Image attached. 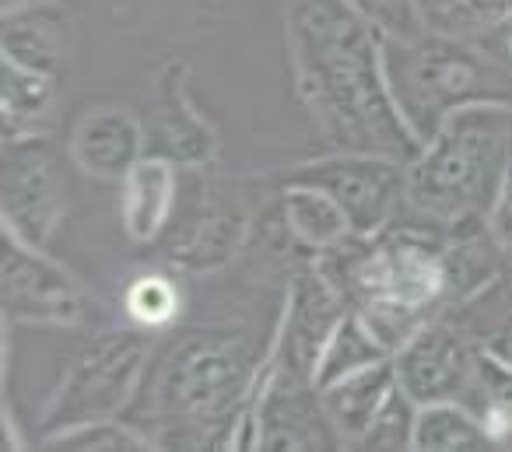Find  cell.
Instances as JSON below:
<instances>
[{"label":"cell","mask_w":512,"mask_h":452,"mask_svg":"<svg viewBox=\"0 0 512 452\" xmlns=\"http://www.w3.org/2000/svg\"><path fill=\"white\" fill-rule=\"evenodd\" d=\"M484 221H488V232H491V239H495V246L502 249L505 260L512 263V165H509V172H505L502 186H498V193H495V204H491Z\"/></svg>","instance_id":"f1b7e54d"},{"label":"cell","mask_w":512,"mask_h":452,"mask_svg":"<svg viewBox=\"0 0 512 452\" xmlns=\"http://www.w3.org/2000/svg\"><path fill=\"white\" fill-rule=\"evenodd\" d=\"M249 228H253V218H249V207L246 200H239V193L197 179L193 200L183 204V197H179V211L162 239L165 260L183 274L221 270L242 253Z\"/></svg>","instance_id":"8fae6325"},{"label":"cell","mask_w":512,"mask_h":452,"mask_svg":"<svg viewBox=\"0 0 512 452\" xmlns=\"http://www.w3.org/2000/svg\"><path fill=\"white\" fill-rule=\"evenodd\" d=\"M418 410H421V403H414L411 396L397 386L390 393V400L383 403V410L376 414V421L358 438L355 449H414Z\"/></svg>","instance_id":"4316f807"},{"label":"cell","mask_w":512,"mask_h":452,"mask_svg":"<svg viewBox=\"0 0 512 452\" xmlns=\"http://www.w3.org/2000/svg\"><path fill=\"white\" fill-rule=\"evenodd\" d=\"M344 316H348V302L330 284V277L320 270V263L299 260V267L288 277L285 305H281L278 323H274L267 368L316 386L320 354Z\"/></svg>","instance_id":"30bf717a"},{"label":"cell","mask_w":512,"mask_h":452,"mask_svg":"<svg viewBox=\"0 0 512 452\" xmlns=\"http://www.w3.org/2000/svg\"><path fill=\"white\" fill-rule=\"evenodd\" d=\"M393 358L390 347L379 340V333L365 323L358 312L348 309V316L341 319V326L334 330V337L327 340L320 354V365H316V389L330 386V382L344 379L351 372H362L369 365Z\"/></svg>","instance_id":"603a6c76"},{"label":"cell","mask_w":512,"mask_h":452,"mask_svg":"<svg viewBox=\"0 0 512 452\" xmlns=\"http://www.w3.org/2000/svg\"><path fill=\"white\" fill-rule=\"evenodd\" d=\"M43 445L53 449H81V452H99V449H155L141 428L127 421V417H102V421H88L78 428L57 431V435L43 438Z\"/></svg>","instance_id":"484cf974"},{"label":"cell","mask_w":512,"mask_h":452,"mask_svg":"<svg viewBox=\"0 0 512 452\" xmlns=\"http://www.w3.org/2000/svg\"><path fill=\"white\" fill-rule=\"evenodd\" d=\"M155 354V333L141 326H109L88 337L60 372L57 386L50 389L43 414H39V442L57 431L78 428L102 417H123L141 393Z\"/></svg>","instance_id":"8992f818"},{"label":"cell","mask_w":512,"mask_h":452,"mask_svg":"<svg viewBox=\"0 0 512 452\" xmlns=\"http://www.w3.org/2000/svg\"><path fill=\"white\" fill-rule=\"evenodd\" d=\"M0 305L8 326H85L95 312L92 295L78 274L53 260L50 249L22 242L4 228H0Z\"/></svg>","instance_id":"9c48e42d"},{"label":"cell","mask_w":512,"mask_h":452,"mask_svg":"<svg viewBox=\"0 0 512 452\" xmlns=\"http://www.w3.org/2000/svg\"><path fill=\"white\" fill-rule=\"evenodd\" d=\"M60 109L57 74L25 67L0 57V123L4 137H43L53 134Z\"/></svg>","instance_id":"e0dca14e"},{"label":"cell","mask_w":512,"mask_h":452,"mask_svg":"<svg viewBox=\"0 0 512 452\" xmlns=\"http://www.w3.org/2000/svg\"><path fill=\"white\" fill-rule=\"evenodd\" d=\"M186 309V288L179 277L162 274V270H151V274H141L127 284L123 291V316L127 323L141 326L148 333H162L183 316Z\"/></svg>","instance_id":"cb8c5ba5"},{"label":"cell","mask_w":512,"mask_h":452,"mask_svg":"<svg viewBox=\"0 0 512 452\" xmlns=\"http://www.w3.org/2000/svg\"><path fill=\"white\" fill-rule=\"evenodd\" d=\"M393 389H397L393 358L323 386L320 403H323V410H327L330 428L337 431V442L358 445V438H362L365 428L376 421V414L383 410V403L390 400Z\"/></svg>","instance_id":"ac0fdd59"},{"label":"cell","mask_w":512,"mask_h":452,"mask_svg":"<svg viewBox=\"0 0 512 452\" xmlns=\"http://www.w3.org/2000/svg\"><path fill=\"white\" fill-rule=\"evenodd\" d=\"M355 8L372 29H379L383 39H414L425 32L414 0H344Z\"/></svg>","instance_id":"83f0119b"},{"label":"cell","mask_w":512,"mask_h":452,"mask_svg":"<svg viewBox=\"0 0 512 452\" xmlns=\"http://www.w3.org/2000/svg\"><path fill=\"white\" fill-rule=\"evenodd\" d=\"M183 172L165 158L144 155L120 183V228L134 246H158L183 197Z\"/></svg>","instance_id":"9a60e30c"},{"label":"cell","mask_w":512,"mask_h":452,"mask_svg":"<svg viewBox=\"0 0 512 452\" xmlns=\"http://www.w3.org/2000/svg\"><path fill=\"white\" fill-rule=\"evenodd\" d=\"M281 8L295 95L330 151L411 162L421 144L393 102L379 29L344 0H285Z\"/></svg>","instance_id":"6da1fadb"},{"label":"cell","mask_w":512,"mask_h":452,"mask_svg":"<svg viewBox=\"0 0 512 452\" xmlns=\"http://www.w3.org/2000/svg\"><path fill=\"white\" fill-rule=\"evenodd\" d=\"M274 330L200 326L155 344L141 393L127 417L155 449H235L242 414L271 354Z\"/></svg>","instance_id":"7a4b0ae2"},{"label":"cell","mask_w":512,"mask_h":452,"mask_svg":"<svg viewBox=\"0 0 512 452\" xmlns=\"http://www.w3.org/2000/svg\"><path fill=\"white\" fill-rule=\"evenodd\" d=\"M467 407L481 414L495 445H512V368L481 351V368Z\"/></svg>","instance_id":"d4e9b609"},{"label":"cell","mask_w":512,"mask_h":452,"mask_svg":"<svg viewBox=\"0 0 512 452\" xmlns=\"http://www.w3.org/2000/svg\"><path fill=\"white\" fill-rule=\"evenodd\" d=\"M316 263L390 351L449 312L446 232L411 214L372 235H348Z\"/></svg>","instance_id":"3957f363"},{"label":"cell","mask_w":512,"mask_h":452,"mask_svg":"<svg viewBox=\"0 0 512 452\" xmlns=\"http://www.w3.org/2000/svg\"><path fill=\"white\" fill-rule=\"evenodd\" d=\"M190 64L172 57L158 74L155 102L141 116L144 120V155L165 158L179 169H207L218 162V130L204 120L197 106L190 102Z\"/></svg>","instance_id":"4fadbf2b"},{"label":"cell","mask_w":512,"mask_h":452,"mask_svg":"<svg viewBox=\"0 0 512 452\" xmlns=\"http://www.w3.org/2000/svg\"><path fill=\"white\" fill-rule=\"evenodd\" d=\"M425 32L453 39H495L512 22V0H414Z\"/></svg>","instance_id":"7402d4cb"},{"label":"cell","mask_w":512,"mask_h":452,"mask_svg":"<svg viewBox=\"0 0 512 452\" xmlns=\"http://www.w3.org/2000/svg\"><path fill=\"white\" fill-rule=\"evenodd\" d=\"M67 155L78 172L102 183H123L130 169L144 158V120L113 102L88 106L74 120Z\"/></svg>","instance_id":"5bb4252c"},{"label":"cell","mask_w":512,"mask_h":452,"mask_svg":"<svg viewBox=\"0 0 512 452\" xmlns=\"http://www.w3.org/2000/svg\"><path fill=\"white\" fill-rule=\"evenodd\" d=\"M414 449L456 452V449H498V445L474 407H467L460 400H442V403H425L418 410Z\"/></svg>","instance_id":"44dd1931"},{"label":"cell","mask_w":512,"mask_h":452,"mask_svg":"<svg viewBox=\"0 0 512 452\" xmlns=\"http://www.w3.org/2000/svg\"><path fill=\"white\" fill-rule=\"evenodd\" d=\"M281 183H306L330 193L348 214L351 232L372 235L407 211V162L372 151H330L302 162Z\"/></svg>","instance_id":"ba28073f"},{"label":"cell","mask_w":512,"mask_h":452,"mask_svg":"<svg viewBox=\"0 0 512 452\" xmlns=\"http://www.w3.org/2000/svg\"><path fill=\"white\" fill-rule=\"evenodd\" d=\"M67 162L71 155L43 137H4L0 158V218L4 232L50 249L67 218Z\"/></svg>","instance_id":"52a82bcc"},{"label":"cell","mask_w":512,"mask_h":452,"mask_svg":"<svg viewBox=\"0 0 512 452\" xmlns=\"http://www.w3.org/2000/svg\"><path fill=\"white\" fill-rule=\"evenodd\" d=\"M71 46V22L46 4L25 8L18 15H4V57L18 60V64L60 78L67 57H71Z\"/></svg>","instance_id":"d6986e66"},{"label":"cell","mask_w":512,"mask_h":452,"mask_svg":"<svg viewBox=\"0 0 512 452\" xmlns=\"http://www.w3.org/2000/svg\"><path fill=\"white\" fill-rule=\"evenodd\" d=\"M477 368H481V347L460 330L449 312L435 316L393 351L397 386L421 407L442 400L467 403L474 393Z\"/></svg>","instance_id":"7c38bea8"},{"label":"cell","mask_w":512,"mask_h":452,"mask_svg":"<svg viewBox=\"0 0 512 452\" xmlns=\"http://www.w3.org/2000/svg\"><path fill=\"white\" fill-rule=\"evenodd\" d=\"M509 165L512 109H463L407 162L404 214L442 232L484 221Z\"/></svg>","instance_id":"5b68a950"},{"label":"cell","mask_w":512,"mask_h":452,"mask_svg":"<svg viewBox=\"0 0 512 452\" xmlns=\"http://www.w3.org/2000/svg\"><path fill=\"white\" fill-rule=\"evenodd\" d=\"M274 218H278L288 246L306 260H320L323 253L341 246L348 235H355L341 204L330 193L306 183H278Z\"/></svg>","instance_id":"2e32d148"},{"label":"cell","mask_w":512,"mask_h":452,"mask_svg":"<svg viewBox=\"0 0 512 452\" xmlns=\"http://www.w3.org/2000/svg\"><path fill=\"white\" fill-rule=\"evenodd\" d=\"M449 316L484 354L512 368V263L498 270L477 295L449 309Z\"/></svg>","instance_id":"ffe728a7"},{"label":"cell","mask_w":512,"mask_h":452,"mask_svg":"<svg viewBox=\"0 0 512 452\" xmlns=\"http://www.w3.org/2000/svg\"><path fill=\"white\" fill-rule=\"evenodd\" d=\"M498 43H502V53H505V60H509V67H512V22L498 32Z\"/></svg>","instance_id":"f546056e"},{"label":"cell","mask_w":512,"mask_h":452,"mask_svg":"<svg viewBox=\"0 0 512 452\" xmlns=\"http://www.w3.org/2000/svg\"><path fill=\"white\" fill-rule=\"evenodd\" d=\"M383 64L393 102L418 144L432 141L463 109H512V67L498 36L453 39L421 32L414 39H383Z\"/></svg>","instance_id":"277c9868"}]
</instances>
